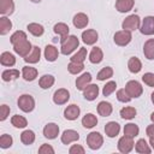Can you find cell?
I'll use <instances>...</instances> for the list:
<instances>
[{"label":"cell","mask_w":154,"mask_h":154,"mask_svg":"<svg viewBox=\"0 0 154 154\" xmlns=\"http://www.w3.org/2000/svg\"><path fill=\"white\" fill-rule=\"evenodd\" d=\"M43 54H45L46 60H47V61H49V63L55 61V60L58 59V57H59L58 48H57V47H54L53 45H47V46H46V48H45Z\"/></svg>","instance_id":"22"},{"label":"cell","mask_w":154,"mask_h":154,"mask_svg":"<svg viewBox=\"0 0 154 154\" xmlns=\"http://www.w3.org/2000/svg\"><path fill=\"white\" fill-rule=\"evenodd\" d=\"M40 58H41V48L38 46H34L31 52L24 58V61L28 64H36L40 61Z\"/></svg>","instance_id":"20"},{"label":"cell","mask_w":154,"mask_h":154,"mask_svg":"<svg viewBox=\"0 0 154 154\" xmlns=\"http://www.w3.org/2000/svg\"><path fill=\"white\" fill-rule=\"evenodd\" d=\"M149 144H150V147H152V149L154 150V140H149Z\"/></svg>","instance_id":"52"},{"label":"cell","mask_w":154,"mask_h":154,"mask_svg":"<svg viewBox=\"0 0 154 154\" xmlns=\"http://www.w3.org/2000/svg\"><path fill=\"white\" fill-rule=\"evenodd\" d=\"M113 112V106L111 102L107 101H100L97 105V113L102 117H109Z\"/></svg>","instance_id":"23"},{"label":"cell","mask_w":154,"mask_h":154,"mask_svg":"<svg viewBox=\"0 0 154 154\" xmlns=\"http://www.w3.org/2000/svg\"><path fill=\"white\" fill-rule=\"evenodd\" d=\"M116 96H117L118 101H120V102H129V101L131 100V96L128 94V91L125 90V88H124V89H119V90H117Z\"/></svg>","instance_id":"46"},{"label":"cell","mask_w":154,"mask_h":154,"mask_svg":"<svg viewBox=\"0 0 154 154\" xmlns=\"http://www.w3.org/2000/svg\"><path fill=\"white\" fill-rule=\"evenodd\" d=\"M82 125L85 129H93L94 126L97 125V118H96V116L93 114V113H87L82 118Z\"/></svg>","instance_id":"29"},{"label":"cell","mask_w":154,"mask_h":154,"mask_svg":"<svg viewBox=\"0 0 154 154\" xmlns=\"http://www.w3.org/2000/svg\"><path fill=\"white\" fill-rule=\"evenodd\" d=\"M146 134H147V136L149 137V140H154V123L147 126Z\"/></svg>","instance_id":"51"},{"label":"cell","mask_w":154,"mask_h":154,"mask_svg":"<svg viewBox=\"0 0 154 154\" xmlns=\"http://www.w3.org/2000/svg\"><path fill=\"white\" fill-rule=\"evenodd\" d=\"M0 64L2 66H7V67L14 66L16 65V57L10 52H2L0 54Z\"/></svg>","instance_id":"25"},{"label":"cell","mask_w":154,"mask_h":154,"mask_svg":"<svg viewBox=\"0 0 154 154\" xmlns=\"http://www.w3.org/2000/svg\"><path fill=\"white\" fill-rule=\"evenodd\" d=\"M25 38H26V34H25L24 31H22V30H17V31H14V32L11 35L10 42H11L12 46H13V45H16V43H18L19 41H23V40H25Z\"/></svg>","instance_id":"44"},{"label":"cell","mask_w":154,"mask_h":154,"mask_svg":"<svg viewBox=\"0 0 154 154\" xmlns=\"http://www.w3.org/2000/svg\"><path fill=\"white\" fill-rule=\"evenodd\" d=\"M37 70L32 66H24L22 69V77L26 81V82H31L34 79H36L37 77Z\"/></svg>","instance_id":"26"},{"label":"cell","mask_w":154,"mask_h":154,"mask_svg":"<svg viewBox=\"0 0 154 154\" xmlns=\"http://www.w3.org/2000/svg\"><path fill=\"white\" fill-rule=\"evenodd\" d=\"M72 23H73V26L77 28V29H83L88 25L89 23V18L85 13L83 12H78L73 16V19H72Z\"/></svg>","instance_id":"16"},{"label":"cell","mask_w":154,"mask_h":154,"mask_svg":"<svg viewBox=\"0 0 154 154\" xmlns=\"http://www.w3.org/2000/svg\"><path fill=\"white\" fill-rule=\"evenodd\" d=\"M135 147V142H134V137H130V136H122L119 140H118V150L123 154H128L130 153Z\"/></svg>","instance_id":"7"},{"label":"cell","mask_w":154,"mask_h":154,"mask_svg":"<svg viewBox=\"0 0 154 154\" xmlns=\"http://www.w3.org/2000/svg\"><path fill=\"white\" fill-rule=\"evenodd\" d=\"M38 153L40 154H54V148L51 144L43 143L41 144V147L38 148Z\"/></svg>","instance_id":"48"},{"label":"cell","mask_w":154,"mask_h":154,"mask_svg":"<svg viewBox=\"0 0 154 154\" xmlns=\"http://www.w3.org/2000/svg\"><path fill=\"white\" fill-rule=\"evenodd\" d=\"M91 73L90 72H84V73H82L79 77H77V79H76V88L78 89V90H82L83 91V89L88 85V84H90V82H91Z\"/></svg>","instance_id":"21"},{"label":"cell","mask_w":154,"mask_h":154,"mask_svg":"<svg viewBox=\"0 0 154 154\" xmlns=\"http://www.w3.org/2000/svg\"><path fill=\"white\" fill-rule=\"evenodd\" d=\"M87 144L91 150H97L101 148V146L103 144V137L100 132L96 131H91L90 134H88L87 136Z\"/></svg>","instance_id":"4"},{"label":"cell","mask_w":154,"mask_h":154,"mask_svg":"<svg viewBox=\"0 0 154 154\" xmlns=\"http://www.w3.org/2000/svg\"><path fill=\"white\" fill-rule=\"evenodd\" d=\"M123 131H124V135H126V136L136 137L140 134V128L134 123H128V124H125Z\"/></svg>","instance_id":"38"},{"label":"cell","mask_w":154,"mask_h":154,"mask_svg":"<svg viewBox=\"0 0 154 154\" xmlns=\"http://www.w3.org/2000/svg\"><path fill=\"white\" fill-rule=\"evenodd\" d=\"M135 150L140 154H149L152 152V148L149 147V143L144 138H140L135 143Z\"/></svg>","instance_id":"30"},{"label":"cell","mask_w":154,"mask_h":154,"mask_svg":"<svg viewBox=\"0 0 154 154\" xmlns=\"http://www.w3.org/2000/svg\"><path fill=\"white\" fill-rule=\"evenodd\" d=\"M79 113H81V108H79L77 105L72 103V105H69V106L65 108V111H64V117H65V119H67V120H76V119L79 117Z\"/></svg>","instance_id":"17"},{"label":"cell","mask_w":154,"mask_h":154,"mask_svg":"<svg viewBox=\"0 0 154 154\" xmlns=\"http://www.w3.org/2000/svg\"><path fill=\"white\" fill-rule=\"evenodd\" d=\"M67 70L71 75H78L84 70V64L83 63H76V61H70L67 65Z\"/></svg>","instance_id":"42"},{"label":"cell","mask_w":154,"mask_h":154,"mask_svg":"<svg viewBox=\"0 0 154 154\" xmlns=\"http://www.w3.org/2000/svg\"><path fill=\"white\" fill-rule=\"evenodd\" d=\"M142 81L144 84H147L148 87H154V73L152 72H146L142 76Z\"/></svg>","instance_id":"47"},{"label":"cell","mask_w":154,"mask_h":154,"mask_svg":"<svg viewBox=\"0 0 154 154\" xmlns=\"http://www.w3.org/2000/svg\"><path fill=\"white\" fill-rule=\"evenodd\" d=\"M70 100V93L65 88H59L53 94V102L55 105H65Z\"/></svg>","instance_id":"10"},{"label":"cell","mask_w":154,"mask_h":154,"mask_svg":"<svg viewBox=\"0 0 154 154\" xmlns=\"http://www.w3.org/2000/svg\"><path fill=\"white\" fill-rule=\"evenodd\" d=\"M128 69L131 73H138L141 70H142V63L138 58L136 57H132L129 59L128 61Z\"/></svg>","instance_id":"31"},{"label":"cell","mask_w":154,"mask_h":154,"mask_svg":"<svg viewBox=\"0 0 154 154\" xmlns=\"http://www.w3.org/2000/svg\"><path fill=\"white\" fill-rule=\"evenodd\" d=\"M17 103H18V107H19L23 112H25V113H29V112H31V111L35 108V100H34V97H32L31 95H29V94H23V95H20V96L18 97Z\"/></svg>","instance_id":"2"},{"label":"cell","mask_w":154,"mask_h":154,"mask_svg":"<svg viewBox=\"0 0 154 154\" xmlns=\"http://www.w3.org/2000/svg\"><path fill=\"white\" fill-rule=\"evenodd\" d=\"M150 99H152V102H153V105H154V91L152 93V95H150Z\"/></svg>","instance_id":"54"},{"label":"cell","mask_w":154,"mask_h":154,"mask_svg":"<svg viewBox=\"0 0 154 154\" xmlns=\"http://www.w3.org/2000/svg\"><path fill=\"white\" fill-rule=\"evenodd\" d=\"M135 5V0H117L116 1V10L120 13H125L132 10Z\"/></svg>","instance_id":"19"},{"label":"cell","mask_w":154,"mask_h":154,"mask_svg":"<svg viewBox=\"0 0 154 154\" xmlns=\"http://www.w3.org/2000/svg\"><path fill=\"white\" fill-rule=\"evenodd\" d=\"M11 124H12L14 128H17V129H24V128H26V125H28V120H26V118H24L23 116L16 114V116H13V117L11 118Z\"/></svg>","instance_id":"39"},{"label":"cell","mask_w":154,"mask_h":154,"mask_svg":"<svg viewBox=\"0 0 154 154\" xmlns=\"http://www.w3.org/2000/svg\"><path fill=\"white\" fill-rule=\"evenodd\" d=\"M140 25H141V18L137 14L128 16L122 23L123 30H128V31H135V30L140 29Z\"/></svg>","instance_id":"3"},{"label":"cell","mask_w":154,"mask_h":154,"mask_svg":"<svg viewBox=\"0 0 154 154\" xmlns=\"http://www.w3.org/2000/svg\"><path fill=\"white\" fill-rule=\"evenodd\" d=\"M54 82H55L54 76H52V75H43L38 79V85L42 89H49L54 84Z\"/></svg>","instance_id":"34"},{"label":"cell","mask_w":154,"mask_h":154,"mask_svg":"<svg viewBox=\"0 0 154 154\" xmlns=\"http://www.w3.org/2000/svg\"><path fill=\"white\" fill-rule=\"evenodd\" d=\"M61 142L64 144H70L72 142H77L79 140V134L76 131V130H72V129H67L63 132L61 135Z\"/></svg>","instance_id":"15"},{"label":"cell","mask_w":154,"mask_h":154,"mask_svg":"<svg viewBox=\"0 0 154 154\" xmlns=\"http://www.w3.org/2000/svg\"><path fill=\"white\" fill-rule=\"evenodd\" d=\"M125 90L128 91V94L131 96V99H137L142 95L143 93V88L141 85V83L136 79H131L125 84Z\"/></svg>","instance_id":"5"},{"label":"cell","mask_w":154,"mask_h":154,"mask_svg":"<svg viewBox=\"0 0 154 154\" xmlns=\"http://www.w3.org/2000/svg\"><path fill=\"white\" fill-rule=\"evenodd\" d=\"M69 153L70 154H84L85 149L81 144H72L70 147V149H69Z\"/></svg>","instance_id":"50"},{"label":"cell","mask_w":154,"mask_h":154,"mask_svg":"<svg viewBox=\"0 0 154 154\" xmlns=\"http://www.w3.org/2000/svg\"><path fill=\"white\" fill-rule=\"evenodd\" d=\"M120 132V125L117 122H108L105 125V134L107 137L113 138L116 136H118Z\"/></svg>","instance_id":"18"},{"label":"cell","mask_w":154,"mask_h":154,"mask_svg":"<svg viewBox=\"0 0 154 154\" xmlns=\"http://www.w3.org/2000/svg\"><path fill=\"white\" fill-rule=\"evenodd\" d=\"M132 40V35H131V31H128V30H119L114 34L113 36V41L117 46H120V47H125L128 46Z\"/></svg>","instance_id":"6"},{"label":"cell","mask_w":154,"mask_h":154,"mask_svg":"<svg viewBox=\"0 0 154 154\" xmlns=\"http://www.w3.org/2000/svg\"><path fill=\"white\" fill-rule=\"evenodd\" d=\"M13 11H14L13 0H0V13L2 16L12 14Z\"/></svg>","instance_id":"24"},{"label":"cell","mask_w":154,"mask_h":154,"mask_svg":"<svg viewBox=\"0 0 154 154\" xmlns=\"http://www.w3.org/2000/svg\"><path fill=\"white\" fill-rule=\"evenodd\" d=\"M85 59H87V48H84V47L79 48L77 51V53H75L70 58L71 61H76V63H84Z\"/></svg>","instance_id":"41"},{"label":"cell","mask_w":154,"mask_h":154,"mask_svg":"<svg viewBox=\"0 0 154 154\" xmlns=\"http://www.w3.org/2000/svg\"><path fill=\"white\" fill-rule=\"evenodd\" d=\"M30 1H32V2H40L41 0H30Z\"/></svg>","instance_id":"55"},{"label":"cell","mask_w":154,"mask_h":154,"mask_svg":"<svg viewBox=\"0 0 154 154\" xmlns=\"http://www.w3.org/2000/svg\"><path fill=\"white\" fill-rule=\"evenodd\" d=\"M53 31L60 36V43L65 42V40L69 37V31H70V28L67 24L60 22V23H57L54 26H53Z\"/></svg>","instance_id":"11"},{"label":"cell","mask_w":154,"mask_h":154,"mask_svg":"<svg viewBox=\"0 0 154 154\" xmlns=\"http://www.w3.org/2000/svg\"><path fill=\"white\" fill-rule=\"evenodd\" d=\"M32 47H34V46L30 43V41H29L28 38H25V40H23V41H19L18 43L13 45V51H14L19 57L25 58V57L31 52Z\"/></svg>","instance_id":"8"},{"label":"cell","mask_w":154,"mask_h":154,"mask_svg":"<svg viewBox=\"0 0 154 154\" xmlns=\"http://www.w3.org/2000/svg\"><path fill=\"white\" fill-rule=\"evenodd\" d=\"M10 111H11V108L7 105H1L0 106V120L1 122H4L10 116Z\"/></svg>","instance_id":"49"},{"label":"cell","mask_w":154,"mask_h":154,"mask_svg":"<svg viewBox=\"0 0 154 154\" xmlns=\"http://www.w3.org/2000/svg\"><path fill=\"white\" fill-rule=\"evenodd\" d=\"M150 120H152V123H154V112L150 114Z\"/></svg>","instance_id":"53"},{"label":"cell","mask_w":154,"mask_h":154,"mask_svg":"<svg viewBox=\"0 0 154 154\" xmlns=\"http://www.w3.org/2000/svg\"><path fill=\"white\" fill-rule=\"evenodd\" d=\"M140 31L142 35L150 36L154 34V17L153 16H147L142 19L141 25H140Z\"/></svg>","instance_id":"9"},{"label":"cell","mask_w":154,"mask_h":154,"mask_svg":"<svg viewBox=\"0 0 154 154\" xmlns=\"http://www.w3.org/2000/svg\"><path fill=\"white\" fill-rule=\"evenodd\" d=\"M26 29H28V31H29L32 36H36V37L42 36L43 32H45V28H43L41 24H38V23H29V24L26 25Z\"/></svg>","instance_id":"32"},{"label":"cell","mask_w":154,"mask_h":154,"mask_svg":"<svg viewBox=\"0 0 154 154\" xmlns=\"http://www.w3.org/2000/svg\"><path fill=\"white\" fill-rule=\"evenodd\" d=\"M20 142L25 146H30L35 142V132L32 130H24L20 134Z\"/></svg>","instance_id":"35"},{"label":"cell","mask_w":154,"mask_h":154,"mask_svg":"<svg viewBox=\"0 0 154 154\" xmlns=\"http://www.w3.org/2000/svg\"><path fill=\"white\" fill-rule=\"evenodd\" d=\"M12 29V22L6 16L0 17V35H6Z\"/></svg>","instance_id":"36"},{"label":"cell","mask_w":154,"mask_h":154,"mask_svg":"<svg viewBox=\"0 0 154 154\" xmlns=\"http://www.w3.org/2000/svg\"><path fill=\"white\" fill-rule=\"evenodd\" d=\"M143 54L148 60H154V38H148L144 42Z\"/></svg>","instance_id":"27"},{"label":"cell","mask_w":154,"mask_h":154,"mask_svg":"<svg viewBox=\"0 0 154 154\" xmlns=\"http://www.w3.org/2000/svg\"><path fill=\"white\" fill-rule=\"evenodd\" d=\"M12 144H13V138H12L11 135L4 134V135L0 136V148L7 149V148H10Z\"/></svg>","instance_id":"43"},{"label":"cell","mask_w":154,"mask_h":154,"mask_svg":"<svg viewBox=\"0 0 154 154\" xmlns=\"http://www.w3.org/2000/svg\"><path fill=\"white\" fill-rule=\"evenodd\" d=\"M59 135V126L55 123H48L43 128V136L48 140H54Z\"/></svg>","instance_id":"13"},{"label":"cell","mask_w":154,"mask_h":154,"mask_svg":"<svg viewBox=\"0 0 154 154\" xmlns=\"http://www.w3.org/2000/svg\"><path fill=\"white\" fill-rule=\"evenodd\" d=\"M113 76V69L109 67V66H106V67H102L99 72H97V76L96 78L99 81H106L108 78H111Z\"/></svg>","instance_id":"40"},{"label":"cell","mask_w":154,"mask_h":154,"mask_svg":"<svg viewBox=\"0 0 154 154\" xmlns=\"http://www.w3.org/2000/svg\"><path fill=\"white\" fill-rule=\"evenodd\" d=\"M99 85L97 84H88L84 89H83V96H84V99L85 100H88V101H93V100H95L96 97H97V95H99Z\"/></svg>","instance_id":"14"},{"label":"cell","mask_w":154,"mask_h":154,"mask_svg":"<svg viewBox=\"0 0 154 154\" xmlns=\"http://www.w3.org/2000/svg\"><path fill=\"white\" fill-rule=\"evenodd\" d=\"M102 59H103L102 49L99 47H94L89 53V61L91 64H100L102 61Z\"/></svg>","instance_id":"28"},{"label":"cell","mask_w":154,"mask_h":154,"mask_svg":"<svg viewBox=\"0 0 154 154\" xmlns=\"http://www.w3.org/2000/svg\"><path fill=\"white\" fill-rule=\"evenodd\" d=\"M97 40H99V34L94 29H87L82 32V41L88 46L96 43Z\"/></svg>","instance_id":"12"},{"label":"cell","mask_w":154,"mask_h":154,"mask_svg":"<svg viewBox=\"0 0 154 154\" xmlns=\"http://www.w3.org/2000/svg\"><path fill=\"white\" fill-rule=\"evenodd\" d=\"M116 88H117V83H116L114 81H109V82H107V83L105 84L103 89H102V94H103V96H109V95L116 90Z\"/></svg>","instance_id":"45"},{"label":"cell","mask_w":154,"mask_h":154,"mask_svg":"<svg viewBox=\"0 0 154 154\" xmlns=\"http://www.w3.org/2000/svg\"><path fill=\"white\" fill-rule=\"evenodd\" d=\"M137 114V111L135 107H131V106H126V107H123L120 109V117L125 120H131L136 117Z\"/></svg>","instance_id":"37"},{"label":"cell","mask_w":154,"mask_h":154,"mask_svg":"<svg viewBox=\"0 0 154 154\" xmlns=\"http://www.w3.org/2000/svg\"><path fill=\"white\" fill-rule=\"evenodd\" d=\"M19 77V71L16 70V69H7L5 71H2L1 73V78L4 82H11V81H14Z\"/></svg>","instance_id":"33"},{"label":"cell","mask_w":154,"mask_h":154,"mask_svg":"<svg viewBox=\"0 0 154 154\" xmlns=\"http://www.w3.org/2000/svg\"><path fill=\"white\" fill-rule=\"evenodd\" d=\"M79 46V40L76 35H69V37L65 40V42L61 43L60 52L64 55H69L72 52H75Z\"/></svg>","instance_id":"1"}]
</instances>
